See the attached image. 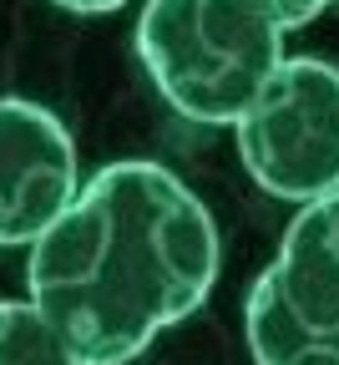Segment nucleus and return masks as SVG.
<instances>
[{
    "label": "nucleus",
    "mask_w": 339,
    "mask_h": 365,
    "mask_svg": "<svg viewBox=\"0 0 339 365\" xmlns=\"http://www.w3.org/2000/svg\"><path fill=\"white\" fill-rule=\"evenodd\" d=\"M218 223L162 163H112L31 244L26 284L81 365H132L198 314L218 279Z\"/></svg>",
    "instance_id": "f257e3e1"
},
{
    "label": "nucleus",
    "mask_w": 339,
    "mask_h": 365,
    "mask_svg": "<svg viewBox=\"0 0 339 365\" xmlns=\"http://www.w3.org/2000/svg\"><path fill=\"white\" fill-rule=\"evenodd\" d=\"M137 56L172 112L233 127L278 71L283 26L259 0H147Z\"/></svg>",
    "instance_id": "f03ea898"
},
{
    "label": "nucleus",
    "mask_w": 339,
    "mask_h": 365,
    "mask_svg": "<svg viewBox=\"0 0 339 365\" xmlns=\"http://www.w3.org/2000/svg\"><path fill=\"white\" fill-rule=\"evenodd\" d=\"M254 365H339V193L304 203L244 304Z\"/></svg>",
    "instance_id": "7ed1b4c3"
},
{
    "label": "nucleus",
    "mask_w": 339,
    "mask_h": 365,
    "mask_svg": "<svg viewBox=\"0 0 339 365\" xmlns=\"http://www.w3.org/2000/svg\"><path fill=\"white\" fill-rule=\"evenodd\" d=\"M233 137L264 193L299 208L339 193V66L283 56L259 102L233 122Z\"/></svg>",
    "instance_id": "20e7f679"
},
{
    "label": "nucleus",
    "mask_w": 339,
    "mask_h": 365,
    "mask_svg": "<svg viewBox=\"0 0 339 365\" xmlns=\"http://www.w3.org/2000/svg\"><path fill=\"white\" fill-rule=\"evenodd\" d=\"M81 193L76 143L41 102L0 97V249H31Z\"/></svg>",
    "instance_id": "39448f33"
},
{
    "label": "nucleus",
    "mask_w": 339,
    "mask_h": 365,
    "mask_svg": "<svg viewBox=\"0 0 339 365\" xmlns=\"http://www.w3.org/2000/svg\"><path fill=\"white\" fill-rule=\"evenodd\" d=\"M0 365H81L31 299H0Z\"/></svg>",
    "instance_id": "423d86ee"
},
{
    "label": "nucleus",
    "mask_w": 339,
    "mask_h": 365,
    "mask_svg": "<svg viewBox=\"0 0 339 365\" xmlns=\"http://www.w3.org/2000/svg\"><path fill=\"white\" fill-rule=\"evenodd\" d=\"M259 6H268V11L278 16V26H283V31H299V26H309V21H314L304 0H259Z\"/></svg>",
    "instance_id": "0eeeda50"
},
{
    "label": "nucleus",
    "mask_w": 339,
    "mask_h": 365,
    "mask_svg": "<svg viewBox=\"0 0 339 365\" xmlns=\"http://www.w3.org/2000/svg\"><path fill=\"white\" fill-rule=\"evenodd\" d=\"M61 11H76V16H107V11H122L127 0H51Z\"/></svg>",
    "instance_id": "6e6552de"
},
{
    "label": "nucleus",
    "mask_w": 339,
    "mask_h": 365,
    "mask_svg": "<svg viewBox=\"0 0 339 365\" xmlns=\"http://www.w3.org/2000/svg\"><path fill=\"white\" fill-rule=\"evenodd\" d=\"M309 6V16H319V11H329V6H339V0H304Z\"/></svg>",
    "instance_id": "1a4fd4ad"
}]
</instances>
